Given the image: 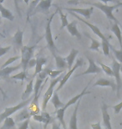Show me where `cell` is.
I'll return each mask as SVG.
<instances>
[{
    "instance_id": "6da1fadb",
    "label": "cell",
    "mask_w": 122,
    "mask_h": 129,
    "mask_svg": "<svg viewBox=\"0 0 122 129\" xmlns=\"http://www.w3.org/2000/svg\"><path fill=\"white\" fill-rule=\"evenodd\" d=\"M81 4H88V5H91L94 8H97L98 9L101 10L104 14H105L106 18L110 20H113L115 21V23L116 24H119V21L118 19H116L115 17V15L113 14V11L115 9H116L118 7L117 4H115V5H108L107 4H104L103 2H80Z\"/></svg>"
},
{
    "instance_id": "7a4b0ae2",
    "label": "cell",
    "mask_w": 122,
    "mask_h": 129,
    "mask_svg": "<svg viewBox=\"0 0 122 129\" xmlns=\"http://www.w3.org/2000/svg\"><path fill=\"white\" fill-rule=\"evenodd\" d=\"M56 13H54L50 16V18L48 19L47 21V24H46L45 27V40H46V47H47L50 52L52 53V55L54 56L57 55V52H58V49H57L55 44H54V39H53V35H52V31H51V23L52 20H53L54 15H55Z\"/></svg>"
},
{
    "instance_id": "3957f363",
    "label": "cell",
    "mask_w": 122,
    "mask_h": 129,
    "mask_svg": "<svg viewBox=\"0 0 122 129\" xmlns=\"http://www.w3.org/2000/svg\"><path fill=\"white\" fill-rule=\"evenodd\" d=\"M32 97L28 98V100H25V101H22L21 102L19 103L18 105L14 106V107H6L4 111V112L0 114V123L2 122L6 119V118L11 117L13 114L16 113L18 111L21 110V109H24V108L26 107V106H28L29 103L31 102L32 101Z\"/></svg>"
},
{
    "instance_id": "277c9868",
    "label": "cell",
    "mask_w": 122,
    "mask_h": 129,
    "mask_svg": "<svg viewBox=\"0 0 122 129\" xmlns=\"http://www.w3.org/2000/svg\"><path fill=\"white\" fill-rule=\"evenodd\" d=\"M65 73H63L61 74L60 76H58L57 78H54V79H52L50 81V84H49V86L48 90L46 91V92L44 95V98H43V102H42V110L43 112H45L46 107H47V105H48V102L50 101L52 96H53L54 92V87L57 86V84L59 83V81H61V79L63 78L64 75Z\"/></svg>"
},
{
    "instance_id": "5b68a950",
    "label": "cell",
    "mask_w": 122,
    "mask_h": 129,
    "mask_svg": "<svg viewBox=\"0 0 122 129\" xmlns=\"http://www.w3.org/2000/svg\"><path fill=\"white\" fill-rule=\"evenodd\" d=\"M36 49V45L33 46H26L24 45V47L21 49V66L23 71H27L28 64L29 63L31 59L33 58V52Z\"/></svg>"
},
{
    "instance_id": "8992f818",
    "label": "cell",
    "mask_w": 122,
    "mask_h": 129,
    "mask_svg": "<svg viewBox=\"0 0 122 129\" xmlns=\"http://www.w3.org/2000/svg\"><path fill=\"white\" fill-rule=\"evenodd\" d=\"M120 66L116 60H113L112 64H111V69L113 71V77H115V84H116V93H117V96L120 97V92L122 89V80L120 76Z\"/></svg>"
},
{
    "instance_id": "52a82bcc",
    "label": "cell",
    "mask_w": 122,
    "mask_h": 129,
    "mask_svg": "<svg viewBox=\"0 0 122 129\" xmlns=\"http://www.w3.org/2000/svg\"><path fill=\"white\" fill-rule=\"evenodd\" d=\"M83 64H84V60H83V59H81V58L78 59V60H76V63H75L74 66L72 67V69H70L68 72H67V73H65V74L64 75L63 78H62L61 81H59V83L58 85V86H57L55 91H59V90H60L62 87H63L64 85H65L66 82L68 81V80L70 78V76H72V74H73L75 70H77L78 68H79V67H81Z\"/></svg>"
},
{
    "instance_id": "ba28073f",
    "label": "cell",
    "mask_w": 122,
    "mask_h": 129,
    "mask_svg": "<svg viewBox=\"0 0 122 129\" xmlns=\"http://www.w3.org/2000/svg\"><path fill=\"white\" fill-rule=\"evenodd\" d=\"M69 14H70L72 16H74V18H76V19H78V20H80L82 23H84L85 24H86L88 27L90 28V29L92 30V32L94 33V34H95L101 40H107V38L105 37V35H104V34L102 33L100 30V29L97 27V26H95V25H94V24H90V23H89L88 21H86L85 19H82L81 17L79 16V15H78L77 14H75V13H73V12H69Z\"/></svg>"
},
{
    "instance_id": "9c48e42d",
    "label": "cell",
    "mask_w": 122,
    "mask_h": 129,
    "mask_svg": "<svg viewBox=\"0 0 122 129\" xmlns=\"http://www.w3.org/2000/svg\"><path fill=\"white\" fill-rule=\"evenodd\" d=\"M94 7L87 8V9H78V8H64V9L68 12H73L77 14L78 15H82L86 19H89L91 17V14L94 12Z\"/></svg>"
},
{
    "instance_id": "30bf717a",
    "label": "cell",
    "mask_w": 122,
    "mask_h": 129,
    "mask_svg": "<svg viewBox=\"0 0 122 129\" xmlns=\"http://www.w3.org/2000/svg\"><path fill=\"white\" fill-rule=\"evenodd\" d=\"M86 57H87L88 61H89V67L87 68L86 71H85L83 73L78 75V76H85V75H87V74H99L102 71V70H101L100 67L98 66L97 64L95 63L91 58L88 57V56H86Z\"/></svg>"
},
{
    "instance_id": "8fae6325",
    "label": "cell",
    "mask_w": 122,
    "mask_h": 129,
    "mask_svg": "<svg viewBox=\"0 0 122 129\" xmlns=\"http://www.w3.org/2000/svg\"><path fill=\"white\" fill-rule=\"evenodd\" d=\"M101 113H102L103 117V124L105 129H112L110 123V117L108 112V105L105 102H103L102 106H101Z\"/></svg>"
},
{
    "instance_id": "7c38bea8",
    "label": "cell",
    "mask_w": 122,
    "mask_h": 129,
    "mask_svg": "<svg viewBox=\"0 0 122 129\" xmlns=\"http://www.w3.org/2000/svg\"><path fill=\"white\" fill-rule=\"evenodd\" d=\"M52 5L51 0H44V1H39L38 4L36 5L34 10H33V14H37V13H47L49 12V8Z\"/></svg>"
},
{
    "instance_id": "4fadbf2b",
    "label": "cell",
    "mask_w": 122,
    "mask_h": 129,
    "mask_svg": "<svg viewBox=\"0 0 122 129\" xmlns=\"http://www.w3.org/2000/svg\"><path fill=\"white\" fill-rule=\"evenodd\" d=\"M95 86H110L112 91H116V84L115 83V81L111 79L100 78L94 84V87Z\"/></svg>"
},
{
    "instance_id": "5bb4252c",
    "label": "cell",
    "mask_w": 122,
    "mask_h": 129,
    "mask_svg": "<svg viewBox=\"0 0 122 129\" xmlns=\"http://www.w3.org/2000/svg\"><path fill=\"white\" fill-rule=\"evenodd\" d=\"M21 64H19L16 66H8L4 69H0V78H8L13 72L21 69Z\"/></svg>"
},
{
    "instance_id": "9a60e30c",
    "label": "cell",
    "mask_w": 122,
    "mask_h": 129,
    "mask_svg": "<svg viewBox=\"0 0 122 129\" xmlns=\"http://www.w3.org/2000/svg\"><path fill=\"white\" fill-rule=\"evenodd\" d=\"M80 101H78L76 105L74 107V110L73 112V114H72L71 117H70V121H69V129H78V126H77V114H78V110H79V104H80Z\"/></svg>"
},
{
    "instance_id": "2e32d148",
    "label": "cell",
    "mask_w": 122,
    "mask_h": 129,
    "mask_svg": "<svg viewBox=\"0 0 122 129\" xmlns=\"http://www.w3.org/2000/svg\"><path fill=\"white\" fill-rule=\"evenodd\" d=\"M67 30L69 33L72 36L76 37L78 40L81 39V34L79 32V30L77 29V21L76 20H73L72 22L69 23V24L67 25Z\"/></svg>"
},
{
    "instance_id": "e0dca14e",
    "label": "cell",
    "mask_w": 122,
    "mask_h": 129,
    "mask_svg": "<svg viewBox=\"0 0 122 129\" xmlns=\"http://www.w3.org/2000/svg\"><path fill=\"white\" fill-rule=\"evenodd\" d=\"M31 117H32V115L30 114L28 109H27V108L25 107L22 111H20L18 114L15 115L14 119L15 122H21V121H25V120L30 119Z\"/></svg>"
},
{
    "instance_id": "ac0fdd59",
    "label": "cell",
    "mask_w": 122,
    "mask_h": 129,
    "mask_svg": "<svg viewBox=\"0 0 122 129\" xmlns=\"http://www.w3.org/2000/svg\"><path fill=\"white\" fill-rule=\"evenodd\" d=\"M54 59H55V64L56 68L59 71H64L65 69H68V64H67L65 58L61 57L60 55H54Z\"/></svg>"
},
{
    "instance_id": "d6986e66",
    "label": "cell",
    "mask_w": 122,
    "mask_h": 129,
    "mask_svg": "<svg viewBox=\"0 0 122 129\" xmlns=\"http://www.w3.org/2000/svg\"><path fill=\"white\" fill-rule=\"evenodd\" d=\"M33 92V78L31 79L29 82L27 84V86H26V88L21 97L22 101L28 100V98H30L31 94H32Z\"/></svg>"
},
{
    "instance_id": "ffe728a7",
    "label": "cell",
    "mask_w": 122,
    "mask_h": 129,
    "mask_svg": "<svg viewBox=\"0 0 122 129\" xmlns=\"http://www.w3.org/2000/svg\"><path fill=\"white\" fill-rule=\"evenodd\" d=\"M46 62H47V59L46 58H44V57H38L37 59V63H36V66H35V71L33 75V77L32 78L34 79V77H36L38 76V74L41 73L43 71V66Z\"/></svg>"
},
{
    "instance_id": "44dd1931",
    "label": "cell",
    "mask_w": 122,
    "mask_h": 129,
    "mask_svg": "<svg viewBox=\"0 0 122 129\" xmlns=\"http://www.w3.org/2000/svg\"><path fill=\"white\" fill-rule=\"evenodd\" d=\"M78 54H79V50H75V49H72L70 50V53L69 54V55L65 58L67 64H68L69 71L70 69H72V67H73V64L74 63V60H75V58H76Z\"/></svg>"
},
{
    "instance_id": "7402d4cb",
    "label": "cell",
    "mask_w": 122,
    "mask_h": 129,
    "mask_svg": "<svg viewBox=\"0 0 122 129\" xmlns=\"http://www.w3.org/2000/svg\"><path fill=\"white\" fill-rule=\"evenodd\" d=\"M23 37H24V31H22V30H20L19 29L14 36V44L19 49H22L24 47V45H23Z\"/></svg>"
},
{
    "instance_id": "603a6c76",
    "label": "cell",
    "mask_w": 122,
    "mask_h": 129,
    "mask_svg": "<svg viewBox=\"0 0 122 129\" xmlns=\"http://www.w3.org/2000/svg\"><path fill=\"white\" fill-rule=\"evenodd\" d=\"M50 101H51L52 104L54 105V109H55V111L59 110V108L64 107V105H65L64 103H63V102H61V100H60V99H59V96L58 93H57V91H54V94H53V96H52Z\"/></svg>"
},
{
    "instance_id": "cb8c5ba5",
    "label": "cell",
    "mask_w": 122,
    "mask_h": 129,
    "mask_svg": "<svg viewBox=\"0 0 122 129\" xmlns=\"http://www.w3.org/2000/svg\"><path fill=\"white\" fill-rule=\"evenodd\" d=\"M111 31L116 36V38H117V40L119 41V44L120 45V50H122V35H121L120 28L119 26V24L115 23L112 25V27H111Z\"/></svg>"
},
{
    "instance_id": "d4e9b609",
    "label": "cell",
    "mask_w": 122,
    "mask_h": 129,
    "mask_svg": "<svg viewBox=\"0 0 122 129\" xmlns=\"http://www.w3.org/2000/svg\"><path fill=\"white\" fill-rule=\"evenodd\" d=\"M0 129H15V121L12 117L6 118Z\"/></svg>"
},
{
    "instance_id": "484cf974",
    "label": "cell",
    "mask_w": 122,
    "mask_h": 129,
    "mask_svg": "<svg viewBox=\"0 0 122 129\" xmlns=\"http://www.w3.org/2000/svg\"><path fill=\"white\" fill-rule=\"evenodd\" d=\"M58 13L59 14V17H60V19H61V27H60V30H62L64 28L67 27V25L69 24V22H68V16H67L66 14H64L62 12V9L58 8Z\"/></svg>"
},
{
    "instance_id": "4316f807",
    "label": "cell",
    "mask_w": 122,
    "mask_h": 129,
    "mask_svg": "<svg viewBox=\"0 0 122 129\" xmlns=\"http://www.w3.org/2000/svg\"><path fill=\"white\" fill-rule=\"evenodd\" d=\"M0 13H1V17L2 18L9 20V21H14V14H13V13L10 11L9 9H6V8L4 7Z\"/></svg>"
},
{
    "instance_id": "83f0119b",
    "label": "cell",
    "mask_w": 122,
    "mask_h": 129,
    "mask_svg": "<svg viewBox=\"0 0 122 129\" xmlns=\"http://www.w3.org/2000/svg\"><path fill=\"white\" fill-rule=\"evenodd\" d=\"M44 71L46 72V74L48 75L49 76H50L52 79H54V78H57L58 76H60L61 74L64 73V71H54V70H50L49 68H45L43 70Z\"/></svg>"
},
{
    "instance_id": "f1b7e54d",
    "label": "cell",
    "mask_w": 122,
    "mask_h": 129,
    "mask_svg": "<svg viewBox=\"0 0 122 129\" xmlns=\"http://www.w3.org/2000/svg\"><path fill=\"white\" fill-rule=\"evenodd\" d=\"M110 46L111 45L109 43V40H101V47H102V51L104 53V55L105 56H108L110 54Z\"/></svg>"
},
{
    "instance_id": "f546056e",
    "label": "cell",
    "mask_w": 122,
    "mask_h": 129,
    "mask_svg": "<svg viewBox=\"0 0 122 129\" xmlns=\"http://www.w3.org/2000/svg\"><path fill=\"white\" fill-rule=\"evenodd\" d=\"M41 115L44 118V125H45V128H46V127L49 124V123H53V117H51L50 114L46 112H41Z\"/></svg>"
},
{
    "instance_id": "4dcf8cb0",
    "label": "cell",
    "mask_w": 122,
    "mask_h": 129,
    "mask_svg": "<svg viewBox=\"0 0 122 129\" xmlns=\"http://www.w3.org/2000/svg\"><path fill=\"white\" fill-rule=\"evenodd\" d=\"M88 37H89L90 39V40H91V45H90V50H95V51H100V45H101V43L100 42H99L98 40H94L93 38H91L90 36L88 35Z\"/></svg>"
},
{
    "instance_id": "1f68e13d",
    "label": "cell",
    "mask_w": 122,
    "mask_h": 129,
    "mask_svg": "<svg viewBox=\"0 0 122 129\" xmlns=\"http://www.w3.org/2000/svg\"><path fill=\"white\" fill-rule=\"evenodd\" d=\"M98 64H100L101 70L105 72V73L108 76H110V77H113V71H112V69H111V67H109L108 66H106V64L101 63L100 61H98Z\"/></svg>"
},
{
    "instance_id": "d6a6232c",
    "label": "cell",
    "mask_w": 122,
    "mask_h": 129,
    "mask_svg": "<svg viewBox=\"0 0 122 129\" xmlns=\"http://www.w3.org/2000/svg\"><path fill=\"white\" fill-rule=\"evenodd\" d=\"M110 50L112 51L114 55L115 56L116 60H117L120 64H122V50H116V49H115L112 45H111Z\"/></svg>"
},
{
    "instance_id": "836d02e7",
    "label": "cell",
    "mask_w": 122,
    "mask_h": 129,
    "mask_svg": "<svg viewBox=\"0 0 122 129\" xmlns=\"http://www.w3.org/2000/svg\"><path fill=\"white\" fill-rule=\"evenodd\" d=\"M27 71H21L19 73H18L14 76H11V79L13 80H19V81H24V80L28 79V75H27Z\"/></svg>"
},
{
    "instance_id": "e575fe53",
    "label": "cell",
    "mask_w": 122,
    "mask_h": 129,
    "mask_svg": "<svg viewBox=\"0 0 122 129\" xmlns=\"http://www.w3.org/2000/svg\"><path fill=\"white\" fill-rule=\"evenodd\" d=\"M19 59H21V56H19V55H18V56H14V57L9 58V60L5 61L4 64L1 66V69H4V68H5V67H8L10 64L14 63V61H16V60H19Z\"/></svg>"
},
{
    "instance_id": "d590c367",
    "label": "cell",
    "mask_w": 122,
    "mask_h": 129,
    "mask_svg": "<svg viewBox=\"0 0 122 129\" xmlns=\"http://www.w3.org/2000/svg\"><path fill=\"white\" fill-rule=\"evenodd\" d=\"M29 123H30V119L25 120L23 122H21V124L19 126V127L17 129H28V126H29Z\"/></svg>"
},
{
    "instance_id": "8d00e7d4",
    "label": "cell",
    "mask_w": 122,
    "mask_h": 129,
    "mask_svg": "<svg viewBox=\"0 0 122 129\" xmlns=\"http://www.w3.org/2000/svg\"><path fill=\"white\" fill-rule=\"evenodd\" d=\"M11 50V46H6V47H0V57L4 56Z\"/></svg>"
},
{
    "instance_id": "74e56055",
    "label": "cell",
    "mask_w": 122,
    "mask_h": 129,
    "mask_svg": "<svg viewBox=\"0 0 122 129\" xmlns=\"http://www.w3.org/2000/svg\"><path fill=\"white\" fill-rule=\"evenodd\" d=\"M121 109H122V102L118 103L117 105H115L113 107V110H114V112H115V114H119L120 112L121 111Z\"/></svg>"
},
{
    "instance_id": "f35d334b",
    "label": "cell",
    "mask_w": 122,
    "mask_h": 129,
    "mask_svg": "<svg viewBox=\"0 0 122 129\" xmlns=\"http://www.w3.org/2000/svg\"><path fill=\"white\" fill-rule=\"evenodd\" d=\"M33 119L36 121V122H41V123H43L44 122V118L42 117V115L41 114H37V115H34V116H33Z\"/></svg>"
},
{
    "instance_id": "ab89813d",
    "label": "cell",
    "mask_w": 122,
    "mask_h": 129,
    "mask_svg": "<svg viewBox=\"0 0 122 129\" xmlns=\"http://www.w3.org/2000/svg\"><path fill=\"white\" fill-rule=\"evenodd\" d=\"M36 63H37V59L32 58L28 64V69H31V68H33V67H34L36 66Z\"/></svg>"
},
{
    "instance_id": "60d3db41",
    "label": "cell",
    "mask_w": 122,
    "mask_h": 129,
    "mask_svg": "<svg viewBox=\"0 0 122 129\" xmlns=\"http://www.w3.org/2000/svg\"><path fill=\"white\" fill-rule=\"evenodd\" d=\"M91 127L92 129H102L100 122H98L96 123H95V124H91Z\"/></svg>"
},
{
    "instance_id": "b9f144b4",
    "label": "cell",
    "mask_w": 122,
    "mask_h": 129,
    "mask_svg": "<svg viewBox=\"0 0 122 129\" xmlns=\"http://www.w3.org/2000/svg\"><path fill=\"white\" fill-rule=\"evenodd\" d=\"M51 129H61L60 124L57 123L56 122H54L53 123H52V128Z\"/></svg>"
},
{
    "instance_id": "7bdbcfd3",
    "label": "cell",
    "mask_w": 122,
    "mask_h": 129,
    "mask_svg": "<svg viewBox=\"0 0 122 129\" xmlns=\"http://www.w3.org/2000/svg\"><path fill=\"white\" fill-rule=\"evenodd\" d=\"M0 81H1V78H0ZM0 91H1V93H2V95H3V96H4V99H6V97H7V96H6V93H5V91L3 90V88L1 87V86H0Z\"/></svg>"
},
{
    "instance_id": "ee69618b",
    "label": "cell",
    "mask_w": 122,
    "mask_h": 129,
    "mask_svg": "<svg viewBox=\"0 0 122 129\" xmlns=\"http://www.w3.org/2000/svg\"><path fill=\"white\" fill-rule=\"evenodd\" d=\"M68 4H69L76 5V4H79V2H78V1H69V2H68Z\"/></svg>"
},
{
    "instance_id": "f6af8a7d",
    "label": "cell",
    "mask_w": 122,
    "mask_h": 129,
    "mask_svg": "<svg viewBox=\"0 0 122 129\" xmlns=\"http://www.w3.org/2000/svg\"><path fill=\"white\" fill-rule=\"evenodd\" d=\"M116 3H117V5H118V7H120V6H122V2H119V1H116Z\"/></svg>"
},
{
    "instance_id": "bcb514c9",
    "label": "cell",
    "mask_w": 122,
    "mask_h": 129,
    "mask_svg": "<svg viewBox=\"0 0 122 129\" xmlns=\"http://www.w3.org/2000/svg\"><path fill=\"white\" fill-rule=\"evenodd\" d=\"M0 36H1L2 38H5V35H4V34H2L1 32H0Z\"/></svg>"
},
{
    "instance_id": "7dc6e473",
    "label": "cell",
    "mask_w": 122,
    "mask_h": 129,
    "mask_svg": "<svg viewBox=\"0 0 122 129\" xmlns=\"http://www.w3.org/2000/svg\"><path fill=\"white\" fill-rule=\"evenodd\" d=\"M3 8H4V6L2 5V4H0V12H1V10H2Z\"/></svg>"
},
{
    "instance_id": "c3c4849f",
    "label": "cell",
    "mask_w": 122,
    "mask_h": 129,
    "mask_svg": "<svg viewBox=\"0 0 122 129\" xmlns=\"http://www.w3.org/2000/svg\"><path fill=\"white\" fill-rule=\"evenodd\" d=\"M30 128H31V129H35V127H33V125H30Z\"/></svg>"
},
{
    "instance_id": "681fc988",
    "label": "cell",
    "mask_w": 122,
    "mask_h": 129,
    "mask_svg": "<svg viewBox=\"0 0 122 129\" xmlns=\"http://www.w3.org/2000/svg\"><path fill=\"white\" fill-rule=\"evenodd\" d=\"M120 72H121V73H122V64H121V66H120Z\"/></svg>"
},
{
    "instance_id": "f907efd6",
    "label": "cell",
    "mask_w": 122,
    "mask_h": 129,
    "mask_svg": "<svg viewBox=\"0 0 122 129\" xmlns=\"http://www.w3.org/2000/svg\"><path fill=\"white\" fill-rule=\"evenodd\" d=\"M0 24H1V20H0Z\"/></svg>"
}]
</instances>
